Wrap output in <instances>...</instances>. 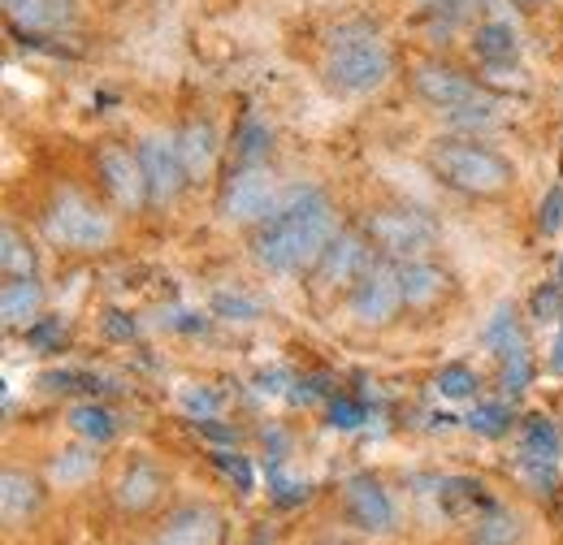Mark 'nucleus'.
I'll use <instances>...</instances> for the list:
<instances>
[{
  "mask_svg": "<svg viewBox=\"0 0 563 545\" xmlns=\"http://www.w3.org/2000/svg\"><path fill=\"white\" fill-rule=\"evenodd\" d=\"M511 408L507 403H477V408L468 411V429L473 433H482V437H507L511 433Z\"/></svg>",
  "mask_w": 563,
  "mask_h": 545,
  "instance_id": "29",
  "label": "nucleus"
},
{
  "mask_svg": "<svg viewBox=\"0 0 563 545\" xmlns=\"http://www.w3.org/2000/svg\"><path fill=\"white\" fill-rule=\"evenodd\" d=\"M482 338H486V346H490L494 355H503V351L529 342L525 338V330H520V312H516V303H498V308H494V316L486 321Z\"/></svg>",
  "mask_w": 563,
  "mask_h": 545,
  "instance_id": "27",
  "label": "nucleus"
},
{
  "mask_svg": "<svg viewBox=\"0 0 563 545\" xmlns=\"http://www.w3.org/2000/svg\"><path fill=\"white\" fill-rule=\"evenodd\" d=\"M0 272L4 277H35L40 272V256H35L31 238H22L13 225H4V234H0Z\"/></svg>",
  "mask_w": 563,
  "mask_h": 545,
  "instance_id": "24",
  "label": "nucleus"
},
{
  "mask_svg": "<svg viewBox=\"0 0 563 545\" xmlns=\"http://www.w3.org/2000/svg\"><path fill=\"white\" fill-rule=\"evenodd\" d=\"M404 308H408V299H404L399 265H395V260H382V256L360 272L355 286L347 290V312H352V321L355 325H368V330L390 325Z\"/></svg>",
  "mask_w": 563,
  "mask_h": 545,
  "instance_id": "6",
  "label": "nucleus"
},
{
  "mask_svg": "<svg viewBox=\"0 0 563 545\" xmlns=\"http://www.w3.org/2000/svg\"><path fill=\"white\" fill-rule=\"evenodd\" d=\"M4 13L22 35H48L74 22V0H4Z\"/></svg>",
  "mask_w": 563,
  "mask_h": 545,
  "instance_id": "16",
  "label": "nucleus"
},
{
  "mask_svg": "<svg viewBox=\"0 0 563 545\" xmlns=\"http://www.w3.org/2000/svg\"><path fill=\"white\" fill-rule=\"evenodd\" d=\"M424 160H429V174L442 187H451L468 200H503L516 187V165L477 135L433 138Z\"/></svg>",
  "mask_w": 563,
  "mask_h": 545,
  "instance_id": "2",
  "label": "nucleus"
},
{
  "mask_svg": "<svg viewBox=\"0 0 563 545\" xmlns=\"http://www.w3.org/2000/svg\"><path fill=\"white\" fill-rule=\"evenodd\" d=\"M269 147H274V135H269V126H261L252 113L239 122V131H234V156L243 160V165H261L265 156H269Z\"/></svg>",
  "mask_w": 563,
  "mask_h": 545,
  "instance_id": "28",
  "label": "nucleus"
},
{
  "mask_svg": "<svg viewBox=\"0 0 563 545\" xmlns=\"http://www.w3.org/2000/svg\"><path fill=\"white\" fill-rule=\"evenodd\" d=\"M0 507H4V524H9V529L31 524V520L40 515V507H44V485H40V477L9 468V472L0 477Z\"/></svg>",
  "mask_w": 563,
  "mask_h": 545,
  "instance_id": "15",
  "label": "nucleus"
},
{
  "mask_svg": "<svg viewBox=\"0 0 563 545\" xmlns=\"http://www.w3.org/2000/svg\"><path fill=\"white\" fill-rule=\"evenodd\" d=\"M551 368L563 372V325H560V342H555V355H551Z\"/></svg>",
  "mask_w": 563,
  "mask_h": 545,
  "instance_id": "36",
  "label": "nucleus"
},
{
  "mask_svg": "<svg viewBox=\"0 0 563 545\" xmlns=\"http://www.w3.org/2000/svg\"><path fill=\"white\" fill-rule=\"evenodd\" d=\"M473 53L486 62V66H511L520 57V40L507 22H482L477 35H473Z\"/></svg>",
  "mask_w": 563,
  "mask_h": 545,
  "instance_id": "21",
  "label": "nucleus"
},
{
  "mask_svg": "<svg viewBox=\"0 0 563 545\" xmlns=\"http://www.w3.org/2000/svg\"><path fill=\"white\" fill-rule=\"evenodd\" d=\"M165 472L152 464V459H135L122 480H118V489H113V498H118V507L126 511V515H147V511H156L161 507V498H165Z\"/></svg>",
  "mask_w": 563,
  "mask_h": 545,
  "instance_id": "14",
  "label": "nucleus"
},
{
  "mask_svg": "<svg viewBox=\"0 0 563 545\" xmlns=\"http://www.w3.org/2000/svg\"><path fill=\"white\" fill-rule=\"evenodd\" d=\"M364 234L373 243V252L382 260H417V256H429L433 243H438V221L424 212V208L412 204H382L364 216Z\"/></svg>",
  "mask_w": 563,
  "mask_h": 545,
  "instance_id": "4",
  "label": "nucleus"
},
{
  "mask_svg": "<svg viewBox=\"0 0 563 545\" xmlns=\"http://www.w3.org/2000/svg\"><path fill=\"white\" fill-rule=\"evenodd\" d=\"M140 165L147 178V204H174L183 196V187L191 182L183 152H178V135H147L140 138Z\"/></svg>",
  "mask_w": 563,
  "mask_h": 545,
  "instance_id": "9",
  "label": "nucleus"
},
{
  "mask_svg": "<svg viewBox=\"0 0 563 545\" xmlns=\"http://www.w3.org/2000/svg\"><path fill=\"white\" fill-rule=\"evenodd\" d=\"M0 316H4L9 330H31L44 316V286L35 277H4Z\"/></svg>",
  "mask_w": 563,
  "mask_h": 545,
  "instance_id": "18",
  "label": "nucleus"
},
{
  "mask_svg": "<svg viewBox=\"0 0 563 545\" xmlns=\"http://www.w3.org/2000/svg\"><path fill=\"white\" fill-rule=\"evenodd\" d=\"M516 4H525V9H542L547 0H516Z\"/></svg>",
  "mask_w": 563,
  "mask_h": 545,
  "instance_id": "37",
  "label": "nucleus"
},
{
  "mask_svg": "<svg viewBox=\"0 0 563 545\" xmlns=\"http://www.w3.org/2000/svg\"><path fill=\"white\" fill-rule=\"evenodd\" d=\"M477 372L468 368V364H446L442 372H438V390L446 394V399H473L477 394Z\"/></svg>",
  "mask_w": 563,
  "mask_h": 545,
  "instance_id": "30",
  "label": "nucleus"
},
{
  "mask_svg": "<svg viewBox=\"0 0 563 545\" xmlns=\"http://www.w3.org/2000/svg\"><path fill=\"white\" fill-rule=\"evenodd\" d=\"M529 312H533L538 321H560L563 316V281H547V286H538V290H533V299H529Z\"/></svg>",
  "mask_w": 563,
  "mask_h": 545,
  "instance_id": "31",
  "label": "nucleus"
},
{
  "mask_svg": "<svg viewBox=\"0 0 563 545\" xmlns=\"http://www.w3.org/2000/svg\"><path fill=\"white\" fill-rule=\"evenodd\" d=\"M468 545H525V524H520V515H511L503 507H486L473 520Z\"/></svg>",
  "mask_w": 563,
  "mask_h": 545,
  "instance_id": "20",
  "label": "nucleus"
},
{
  "mask_svg": "<svg viewBox=\"0 0 563 545\" xmlns=\"http://www.w3.org/2000/svg\"><path fill=\"white\" fill-rule=\"evenodd\" d=\"M26 338H31V346H40V351H53L57 342L66 338V330H62V321H44V316H40V321L26 330Z\"/></svg>",
  "mask_w": 563,
  "mask_h": 545,
  "instance_id": "34",
  "label": "nucleus"
},
{
  "mask_svg": "<svg viewBox=\"0 0 563 545\" xmlns=\"http://www.w3.org/2000/svg\"><path fill=\"white\" fill-rule=\"evenodd\" d=\"M70 429L78 433V437H87L91 446H104V442H113V437H118V420H113V411L100 408L96 399L70 408Z\"/></svg>",
  "mask_w": 563,
  "mask_h": 545,
  "instance_id": "23",
  "label": "nucleus"
},
{
  "mask_svg": "<svg viewBox=\"0 0 563 545\" xmlns=\"http://www.w3.org/2000/svg\"><path fill=\"white\" fill-rule=\"evenodd\" d=\"M343 511H347V520H352L355 529H364V533H390V524H395L390 493L382 489V480L368 477V472H360V477L343 485Z\"/></svg>",
  "mask_w": 563,
  "mask_h": 545,
  "instance_id": "13",
  "label": "nucleus"
},
{
  "mask_svg": "<svg viewBox=\"0 0 563 545\" xmlns=\"http://www.w3.org/2000/svg\"><path fill=\"white\" fill-rule=\"evenodd\" d=\"M156 545H161V542H156Z\"/></svg>",
  "mask_w": 563,
  "mask_h": 545,
  "instance_id": "39",
  "label": "nucleus"
},
{
  "mask_svg": "<svg viewBox=\"0 0 563 545\" xmlns=\"http://www.w3.org/2000/svg\"><path fill=\"white\" fill-rule=\"evenodd\" d=\"M217 312H239V321H252V316H256V303H247V299H230V294H221V299H217Z\"/></svg>",
  "mask_w": 563,
  "mask_h": 545,
  "instance_id": "35",
  "label": "nucleus"
},
{
  "mask_svg": "<svg viewBox=\"0 0 563 545\" xmlns=\"http://www.w3.org/2000/svg\"><path fill=\"white\" fill-rule=\"evenodd\" d=\"M44 234H48V243H57L66 252H100L113 238V221L96 200L66 187L44 208Z\"/></svg>",
  "mask_w": 563,
  "mask_h": 545,
  "instance_id": "5",
  "label": "nucleus"
},
{
  "mask_svg": "<svg viewBox=\"0 0 563 545\" xmlns=\"http://www.w3.org/2000/svg\"><path fill=\"white\" fill-rule=\"evenodd\" d=\"M560 281H563V256H560Z\"/></svg>",
  "mask_w": 563,
  "mask_h": 545,
  "instance_id": "38",
  "label": "nucleus"
},
{
  "mask_svg": "<svg viewBox=\"0 0 563 545\" xmlns=\"http://www.w3.org/2000/svg\"><path fill=\"white\" fill-rule=\"evenodd\" d=\"M373 265V243L364 230H339L330 238V247L321 252V260L312 265L321 286H347L352 290L355 277Z\"/></svg>",
  "mask_w": 563,
  "mask_h": 545,
  "instance_id": "11",
  "label": "nucleus"
},
{
  "mask_svg": "<svg viewBox=\"0 0 563 545\" xmlns=\"http://www.w3.org/2000/svg\"><path fill=\"white\" fill-rule=\"evenodd\" d=\"M278 204H282L278 187H274V178L261 165H243L221 187V216L225 221H239V225H261Z\"/></svg>",
  "mask_w": 563,
  "mask_h": 545,
  "instance_id": "8",
  "label": "nucleus"
},
{
  "mask_svg": "<svg viewBox=\"0 0 563 545\" xmlns=\"http://www.w3.org/2000/svg\"><path fill=\"white\" fill-rule=\"evenodd\" d=\"M334 234H339V216L330 196L321 187H295L252 230V256L269 272H303L321 260Z\"/></svg>",
  "mask_w": 563,
  "mask_h": 545,
  "instance_id": "1",
  "label": "nucleus"
},
{
  "mask_svg": "<svg viewBox=\"0 0 563 545\" xmlns=\"http://www.w3.org/2000/svg\"><path fill=\"white\" fill-rule=\"evenodd\" d=\"M412 87H417V96H421L424 104L438 109L442 118H451L460 109H477V104H498L482 82H473L468 74L442 66V62H421V66L412 69Z\"/></svg>",
  "mask_w": 563,
  "mask_h": 545,
  "instance_id": "7",
  "label": "nucleus"
},
{
  "mask_svg": "<svg viewBox=\"0 0 563 545\" xmlns=\"http://www.w3.org/2000/svg\"><path fill=\"white\" fill-rule=\"evenodd\" d=\"M96 468H100V459H96V446L87 442V446L62 451V455L48 464V477H53V485L70 489V485H82L87 477H96Z\"/></svg>",
  "mask_w": 563,
  "mask_h": 545,
  "instance_id": "22",
  "label": "nucleus"
},
{
  "mask_svg": "<svg viewBox=\"0 0 563 545\" xmlns=\"http://www.w3.org/2000/svg\"><path fill=\"white\" fill-rule=\"evenodd\" d=\"M399 277H404V299H408V308H433L446 290H451V272L442 269V265H433L429 256H417V260H404L399 265Z\"/></svg>",
  "mask_w": 563,
  "mask_h": 545,
  "instance_id": "17",
  "label": "nucleus"
},
{
  "mask_svg": "<svg viewBox=\"0 0 563 545\" xmlns=\"http://www.w3.org/2000/svg\"><path fill=\"white\" fill-rule=\"evenodd\" d=\"M498 386H503V394L507 399H516V394H525L529 390V381H533V355H529V342H520V346H511V351H503L498 355Z\"/></svg>",
  "mask_w": 563,
  "mask_h": 545,
  "instance_id": "26",
  "label": "nucleus"
},
{
  "mask_svg": "<svg viewBox=\"0 0 563 545\" xmlns=\"http://www.w3.org/2000/svg\"><path fill=\"white\" fill-rule=\"evenodd\" d=\"M560 455H563L560 429H555L547 415H529V424H525V459L560 464Z\"/></svg>",
  "mask_w": 563,
  "mask_h": 545,
  "instance_id": "25",
  "label": "nucleus"
},
{
  "mask_svg": "<svg viewBox=\"0 0 563 545\" xmlns=\"http://www.w3.org/2000/svg\"><path fill=\"white\" fill-rule=\"evenodd\" d=\"M560 225H563V187H551L547 200L538 204V230H542L547 238H555Z\"/></svg>",
  "mask_w": 563,
  "mask_h": 545,
  "instance_id": "32",
  "label": "nucleus"
},
{
  "mask_svg": "<svg viewBox=\"0 0 563 545\" xmlns=\"http://www.w3.org/2000/svg\"><path fill=\"white\" fill-rule=\"evenodd\" d=\"M390 48L364 31V26H347L330 40V53H325V82L343 96H368L377 91L386 78H390Z\"/></svg>",
  "mask_w": 563,
  "mask_h": 545,
  "instance_id": "3",
  "label": "nucleus"
},
{
  "mask_svg": "<svg viewBox=\"0 0 563 545\" xmlns=\"http://www.w3.org/2000/svg\"><path fill=\"white\" fill-rule=\"evenodd\" d=\"M178 152H183V165H187L191 182L209 178L212 169H217V152H221L209 118H196V122H187V126L178 131Z\"/></svg>",
  "mask_w": 563,
  "mask_h": 545,
  "instance_id": "19",
  "label": "nucleus"
},
{
  "mask_svg": "<svg viewBox=\"0 0 563 545\" xmlns=\"http://www.w3.org/2000/svg\"><path fill=\"white\" fill-rule=\"evenodd\" d=\"M161 545H225V515L209 502H187L165 515Z\"/></svg>",
  "mask_w": 563,
  "mask_h": 545,
  "instance_id": "12",
  "label": "nucleus"
},
{
  "mask_svg": "<svg viewBox=\"0 0 563 545\" xmlns=\"http://www.w3.org/2000/svg\"><path fill=\"white\" fill-rule=\"evenodd\" d=\"M96 169H100V182H104L109 200L122 212H135V208L147 204V178H143L140 152H131L122 143H104L96 152Z\"/></svg>",
  "mask_w": 563,
  "mask_h": 545,
  "instance_id": "10",
  "label": "nucleus"
},
{
  "mask_svg": "<svg viewBox=\"0 0 563 545\" xmlns=\"http://www.w3.org/2000/svg\"><path fill=\"white\" fill-rule=\"evenodd\" d=\"M364 415H368V411H364V403H355V399H334V403H330V424H334V429H360Z\"/></svg>",
  "mask_w": 563,
  "mask_h": 545,
  "instance_id": "33",
  "label": "nucleus"
}]
</instances>
